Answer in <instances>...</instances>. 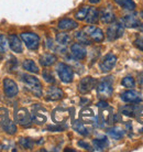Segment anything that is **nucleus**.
Masks as SVG:
<instances>
[{
	"label": "nucleus",
	"instance_id": "obj_1",
	"mask_svg": "<svg viewBox=\"0 0 143 152\" xmlns=\"http://www.w3.org/2000/svg\"><path fill=\"white\" fill-rule=\"evenodd\" d=\"M20 80L24 84V86L26 87V89H29L30 93H32L34 96L36 97H41L42 96V85L40 83V80L31 76L29 74H21L20 75Z\"/></svg>",
	"mask_w": 143,
	"mask_h": 152
},
{
	"label": "nucleus",
	"instance_id": "obj_2",
	"mask_svg": "<svg viewBox=\"0 0 143 152\" xmlns=\"http://www.w3.org/2000/svg\"><path fill=\"white\" fill-rule=\"evenodd\" d=\"M112 85H113V77L107 76L102 77L100 82L97 85V94L100 98L105 99L108 98L112 94Z\"/></svg>",
	"mask_w": 143,
	"mask_h": 152
},
{
	"label": "nucleus",
	"instance_id": "obj_3",
	"mask_svg": "<svg viewBox=\"0 0 143 152\" xmlns=\"http://www.w3.org/2000/svg\"><path fill=\"white\" fill-rule=\"evenodd\" d=\"M57 72V75L61 78V80L65 84L72 83L73 82V78H74V71L72 69L69 65L65 64L63 62L61 63H57L56 67H55Z\"/></svg>",
	"mask_w": 143,
	"mask_h": 152
},
{
	"label": "nucleus",
	"instance_id": "obj_4",
	"mask_svg": "<svg viewBox=\"0 0 143 152\" xmlns=\"http://www.w3.org/2000/svg\"><path fill=\"white\" fill-rule=\"evenodd\" d=\"M20 38L24 43H26V48L29 50H35L39 49V45H40V37L35 33H32V32H23L20 34Z\"/></svg>",
	"mask_w": 143,
	"mask_h": 152
},
{
	"label": "nucleus",
	"instance_id": "obj_5",
	"mask_svg": "<svg viewBox=\"0 0 143 152\" xmlns=\"http://www.w3.org/2000/svg\"><path fill=\"white\" fill-rule=\"evenodd\" d=\"M0 128L9 134H15L17 132V126L12 120L9 119L7 109H4V114H0Z\"/></svg>",
	"mask_w": 143,
	"mask_h": 152
},
{
	"label": "nucleus",
	"instance_id": "obj_6",
	"mask_svg": "<svg viewBox=\"0 0 143 152\" xmlns=\"http://www.w3.org/2000/svg\"><path fill=\"white\" fill-rule=\"evenodd\" d=\"M124 29L123 26L119 22H111L109 27L107 28V39L109 41H115L123 35Z\"/></svg>",
	"mask_w": 143,
	"mask_h": 152
},
{
	"label": "nucleus",
	"instance_id": "obj_7",
	"mask_svg": "<svg viewBox=\"0 0 143 152\" xmlns=\"http://www.w3.org/2000/svg\"><path fill=\"white\" fill-rule=\"evenodd\" d=\"M117 63V56L112 53L106 54L100 63H99V69L104 73L110 72L115 67V65Z\"/></svg>",
	"mask_w": 143,
	"mask_h": 152
},
{
	"label": "nucleus",
	"instance_id": "obj_8",
	"mask_svg": "<svg viewBox=\"0 0 143 152\" xmlns=\"http://www.w3.org/2000/svg\"><path fill=\"white\" fill-rule=\"evenodd\" d=\"M83 31L86 33L88 38L95 42H101L105 38V34H104L101 29L95 27V26H87V27L84 28Z\"/></svg>",
	"mask_w": 143,
	"mask_h": 152
},
{
	"label": "nucleus",
	"instance_id": "obj_9",
	"mask_svg": "<svg viewBox=\"0 0 143 152\" xmlns=\"http://www.w3.org/2000/svg\"><path fill=\"white\" fill-rule=\"evenodd\" d=\"M96 86V80L95 78H93L91 76H86V77H84L82 80H79L78 83V91L80 94H87V93H89L90 91H93V88H95Z\"/></svg>",
	"mask_w": 143,
	"mask_h": 152
},
{
	"label": "nucleus",
	"instance_id": "obj_10",
	"mask_svg": "<svg viewBox=\"0 0 143 152\" xmlns=\"http://www.w3.org/2000/svg\"><path fill=\"white\" fill-rule=\"evenodd\" d=\"M32 121H34L38 125H42L46 121V110L40 105H34L32 107Z\"/></svg>",
	"mask_w": 143,
	"mask_h": 152
},
{
	"label": "nucleus",
	"instance_id": "obj_11",
	"mask_svg": "<svg viewBox=\"0 0 143 152\" xmlns=\"http://www.w3.org/2000/svg\"><path fill=\"white\" fill-rule=\"evenodd\" d=\"M79 118H80L83 124H88V125H95L98 121L97 115L95 114L94 109L89 108V107H87V108L80 111Z\"/></svg>",
	"mask_w": 143,
	"mask_h": 152
},
{
	"label": "nucleus",
	"instance_id": "obj_12",
	"mask_svg": "<svg viewBox=\"0 0 143 152\" xmlns=\"http://www.w3.org/2000/svg\"><path fill=\"white\" fill-rule=\"evenodd\" d=\"M4 91L7 97H15L19 91L18 85L13 80L6 77L4 80Z\"/></svg>",
	"mask_w": 143,
	"mask_h": 152
},
{
	"label": "nucleus",
	"instance_id": "obj_13",
	"mask_svg": "<svg viewBox=\"0 0 143 152\" xmlns=\"http://www.w3.org/2000/svg\"><path fill=\"white\" fill-rule=\"evenodd\" d=\"M15 121L19 122L20 125L22 126H29L32 121V117L31 114L26 108H20L19 110L15 111Z\"/></svg>",
	"mask_w": 143,
	"mask_h": 152
},
{
	"label": "nucleus",
	"instance_id": "obj_14",
	"mask_svg": "<svg viewBox=\"0 0 143 152\" xmlns=\"http://www.w3.org/2000/svg\"><path fill=\"white\" fill-rule=\"evenodd\" d=\"M71 54L72 56L76 60H84L87 55L86 48L82 43H73L71 45Z\"/></svg>",
	"mask_w": 143,
	"mask_h": 152
},
{
	"label": "nucleus",
	"instance_id": "obj_15",
	"mask_svg": "<svg viewBox=\"0 0 143 152\" xmlns=\"http://www.w3.org/2000/svg\"><path fill=\"white\" fill-rule=\"evenodd\" d=\"M69 118V109L56 108L52 113V119L55 124H64Z\"/></svg>",
	"mask_w": 143,
	"mask_h": 152
},
{
	"label": "nucleus",
	"instance_id": "obj_16",
	"mask_svg": "<svg viewBox=\"0 0 143 152\" xmlns=\"http://www.w3.org/2000/svg\"><path fill=\"white\" fill-rule=\"evenodd\" d=\"M120 98L125 102V103H140L142 98H141V94L139 91H133V89H130V91H123L120 95Z\"/></svg>",
	"mask_w": 143,
	"mask_h": 152
},
{
	"label": "nucleus",
	"instance_id": "obj_17",
	"mask_svg": "<svg viewBox=\"0 0 143 152\" xmlns=\"http://www.w3.org/2000/svg\"><path fill=\"white\" fill-rule=\"evenodd\" d=\"M8 43H9V46L10 49L15 52V53H22L23 52V45L22 42L18 38V35L15 34H10L8 37Z\"/></svg>",
	"mask_w": 143,
	"mask_h": 152
},
{
	"label": "nucleus",
	"instance_id": "obj_18",
	"mask_svg": "<svg viewBox=\"0 0 143 152\" xmlns=\"http://www.w3.org/2000/svg\"><path fill=\"white\" fill-rule=\"evenodd\" d=\"M64 97V91L56 86H50L46 91V100H60Z\"/></svg>",
	"mask_w": 143,
	"mask_h": 152
},
{
	"label": "nucleus",
	"instance_id": "obj_19",
	"mask_svg": "<svg viewBox=\"0 0 143 152\" xmlns=\"http://www.w3.org/2000/svg\"><path fill=\"white\" fill-rule=\"evenodd\" d=\"M100 109V122H104V124H112L113 122V114H112V109L109 107V105L106 107H102V108H99Z\"/></svg>",
	"mask_w": 143,
	"mask_h": 152
},
{
	"label": "nucleus",
	"instance_id": "obj_20",
	"mask_svg": "<svg viewBox=\"0 0 143 152\" xmlns=\"http://www.w3.org/2000/svg\"><path fill=\"white\" fill-rule=\"evenodd\" d=\"M78 27V24L75 20L68 19V18H64V19H61L57 23V28L60 30H64V31H69V30H74Z\"/></svg>",
	"mask_w": 143,
	"mask_h": 152
},
{
	"label": "nucleus",
	"instance_id": "obj_21",
	"mask_svg": "<svg viewBox=\"0 0 143 152\" xmlns=\"http://www.w3.org/2000/svg\"><path fill=\"white\" fill-rule=\"evenodd\" d=\"M122 23H123L124 27L127 28H139V26L141 24L140 22V20L136 18L134 15H124L123 18H122Z\"/></svg>",
	"mask_w": 143,
	"mask_h": 152
},
{
	"label": "nucleus",
	"instance_id": "obj_22",
	"mask_svg": "<svg viewBox=\"0 0 143 152\" xmlns=\"http://www.w3.org/2000/svg\"><path fill=\"white\" fill-rule=\"evenodd\" d=\"M99 19L102 23H111L115 21V13L110 8H104L99 13Z\"/></svg>",
	"mask_w": 143,
	"mask_h": 152
},
{
	"label": "nucleus",
	"instance_id": "obj_23",
	"mask_svg": "<svg viewBox=\"0 0 143 152\" xmlns=\"http://www.w3.org/2000/svg\"><path fill=\"white\" fill-rule=\"evenodd\" d=\"M57 61L56 55H54L52 53H44L40 57V64L44 67H49L51 65H53Z\"/></svg>",
	"mask_w": 143,
	"mask_h": 152
},
{
	"label": "nucleus",
	"instance_id": "obj_24",
	"mask_svg": "<svg viewBox=\"0 0 143 152\" xmlns=\"http://www.w3.org/2000/svg\"><path fill=\"white\" fill-rule=\"evenodd\" d=\"M99 19V11H98L97 8L95 7H89L88 12H87L86 17H85V21L88 23H96Z\"/></svg>",
	"mask_w": 143,
	"mask_h": 152
},
{
	"label": "nucleus",
	"instance_id": "obj_25",
	"mask_svg": "<svg viewBox=\"0 0 143 152\" xmlns=\"http://www.w3.org/2000/svg\"><path fill=\"white\" fill-rule=\"evenodd\" d=\"M139 106L140 105H125V106L121 107L120 111H121V114L125 115V116H128V117H134Z\"/></svg>",
	"mask_w": 143,
	"mask_h": 152
},
{
	"label": "nucleus",
	"instance_id": "obj_26",
	"mask_svg": "<svg viewBox=\"0 0 143 152\" xmlns=\"http://www.w3.org/2000/svg\"><path fill=\"white\" fill-rule=\"evenodd\" d=\"M107 132L112 139H116V140H119L124 136V130L120 127H111L107 130Z\"/></svg>",
	"mask_w": 143,
	"mask_h": 152
},
{
	"label": "nucleus",
	"instance_id": "obj_27",
	"mask_svg": "<svg viewBox=\"0 0 143 152\" xmlns=\"http://www.w3.org/2000/svg\"><path fill=\"white\" fill-rule=\"evenodd\" d=\"M22 66L23 69H26V71H28V72L34 73V74H38L39 73V67L32 60H26V61L23 62Z\"/></svg>",
	"mask_w": 143,
	"mask_h": 152
},
{
	"label": "nucleus",
	"instance_id": "obj_28",
	"mask_svg": "<svg viewBox=\"0 0 143 152\" xmlns=\"http://www.w3.org/2000/svg\"><path fill=\"white\" fill-rule=\"evenodd\" d=\"M93 145H94V150H97V151H101L106 147H108L109 142L106 138H102V139H94L93 140Z\"/></svg>",
	"mask_w": 143,
	"mask_h": 152
},
{
	"label": "nucleus",
	"instance_id": "obj_29",
	"mask_svg": "<svg viewBox=\"0 0 143 152\" xmlns=\"http://www.w3.org/2000/svg\"><path fill=\"white\" fill-rule=\"evenodd\" d=\"M71 41H72L71 35L67 34V33L61 32V33H57L56 34V42L60 45H67L68 43H71Z\"/></svg>",
	"mask_w": 143,
	"mask_h": 152
},
{
	"label": "nucleus",
	"instance_id": "obj_30",
	"mask_svg": "<svg viewBox=\"0 0 143 152\" xmlns=\"http://www.w3.org/2000/svg\"><path fill=\"white\" fill-rule=\"evenodd\" d=\"M120 7H122L125 10H134L136 7V2L133 0H115Z\"/></svg>",
	"mask_w": 143,
	"mask_h": 152
},
{
	"label": "nucleus",
	"instance_id": "obj_31",
	"mask_svg": "<svg viewBox=\"0 0 143 152\" xmlns=\"http://www.w3.org/2000/svg\"><path fill=\"white\" fill-rule=\"evenodd\" d=\"M73 128L75 131L79 133V134H82V136H88V130L86 129V127L84 126V124L82 121H78V120H76V121L73 122Z\"/></svg>",
	"mask_w": 143,
	"mask_h": 152
},
{
	"label": "nucleus",
	"instance_id": "obj_32",
	"mask_svg": "<svg viewBox=\"0 0 143 152\" xmlns=\"http://www.w3.org/2000/svg\"><path fill=\"white\" fill-rule=\"evenodd\" d=\"M75 38L78 40L79 43H83V44H90L91 41L90 39H88V37L86 35V33L84 32V31H78V32H76L75 33Z\"/></svg>",
	"mask_w": 143,
	"mask_h": 152
},
{
	"label": "nucleus",
	"instance_id": "obj_33",
	"mask_svg": "<svg viewBox=\"0 0 143 152\" xmlns=\"http://www.w3.org/2000/svg\"><path fill=\"white\" fill-rule=\"evenodd\" d=\"M42 76H43V78H44V80H45L46 83H50V84L55 83V78H54V76H53L52 71L44 69V71L42 72Z\"/></svg>",
	"mask_w": 143,
	"mask_h": 152
},
{
	"label": "nucleus",
	"instance_id": "obj_34",
	"mask_svg": "<svg viewBox=\"0 0 143 152\" xmlns=\"http://www.w3.org/2000/svg\"><path fill=\"white\" fill-rule=\"evenodd\" d=\"M121 84L127 88H133L136 85V82H134V78L132 76H125L123 80H121Z\"/></svg>",
	"mask_w": 143,
	"mask_h": 152
},
{
	"label": "nucleus",
	"instance_id": "obj_35",
	"mask_svg": "<svg viewBox=\"0 0 143 152\" xmlns=\"http://www.w3.org/2000/svg\"><path fill=\"white\" fill-rule=\"evenodd\" d=\"M88 9H89V7H88V6H84V7L80 8L78 11L75 13L76 19H77V20H84V19H85L87 12H88Z\"/></svg>",
	"mask_w": 143,
	"mask_h": 152
},
{
	"label": "nucleus",
	"instance_id": "obj_36",
	"mask_svg": "<svg viewBox=\"0 0 143 152\" xmlns=\"http://www.w3.org/2000/svg\"><path fill=\"white\" fill-rule=\"evenodd\" d=\"M19 143H20V145H22L23 148L31 149L32 145H33V141L31 140V139H29V138H20Z\"/></svg>",
	"mask_w": 143,
	"mask_h": 152
},
{
	"label": "nucleus",
	"instance_id": "obj_37",
	"mask_svg": "<svg viewBox=\"0 0 143 152\" xmlns=\"http://www.w3.org/2000/svg\"><path fill=\"white\" fill-rule=\"evenodd\" d=\"M7 51V41L4 34L0 33V53H4Z\"/></svg>",
	"mask_w": 143,
	"mask_h": 152
},
{
	"label": "nucleus",
	"instance_id": "obj_38",
	"mask_svg": "<svg viewBox=\"0 0 143 152\" xmlns=\"http://www.w3.org/2000/svg\"><path fill=\"white\" fill-rule=\"evenodd\" d=\"M134 45L139 50L143 51V35H138L136 39L134 40Z\"/></svg>",
	"mask_w": 143,
	"mask_h": 152
},
{
	"label": "nucleus",
	"instance_id": "obj_39",
	"mask_svg": "<svg viewBox=\"0 0 143 152\" xmlns=\"http://www.w3.org/2000/svg\"><path fill=\"white\" fill-rule=\"evenodd\" d=\"M134 117L138 119V121H139L140 124H143V106H139Z\"/></svg>",
	"mask_w": 143,
	"mask_h": 152
},
{
	"label": "nucleus",
	"instance_id": "obj_40",
	"mask_svg": "<svg viewBox=\"0 0 143 152\" xmlns=\"http://www.w3.org/2000/svg\"><path fill=\"white\" fill-rule=\"evenodd\" d=\"M66 126H61V124H57L56 126H49L47 129L51 131H63L64 129H66Z\"/></svg>",
	"mask_w": 143,
	"mask_h": 152
},
{
	"label": "nucleus",
	"instance_id": "obj_41",
	"mask_svg": "<svg viewBox=\"0 0 143 152\" xmlns=\"http://www.w3.org/2000/svg\"><path fill=\"white\" fill-rule=\"evenodd\" d=\"M78 145L79 147H82V148H84V149H86V150H88V151L94 150V149L90 147V145H88V143L85 142V141H78Z\"/></svg>",
	"mask_w": 143,
	"mask_h": 152
},
{
	"label": "nucleus",
	"instance_id": "obj_42",
	"mask_svg": "<svg viewBox=\"0 0 143 152\" xmlns=\"http://www.w3.org/2000/svg\"><path fill=\"white\" fill-rule=\"evenodd\" d=\"M138 84L141 88H143V72L138 75Z\"/></svg>",
	"mask_w": 143,
	"mask_h": 152
},
{
	"label": "nucleus",
	"instance_id": "obj_43",
	"mask_svg": "<svg viewBox=\"0 0 143 152\" xmlns=\"http://www.w3.org/2000/svg\"><path fill=\"white\" fill-rule=\"evenodd\" d=\"M46 42H47L46 46H47L49 49H52V48H53V40H52V39H47V40H46Z\"/></svg>",
	"mask_w": 143,
	"mask_h": 152
},
{
	"label": "nucleus",
	"instance_id": "obj_44",
	"mask_svg": "<svg viewBox=\"0 0 143 152\" xmlns=\"http://www.w3.org/2000/svg\"><path fill=\"white\" fill-rule=\"evenodd\" d=\"M99 1H100V0H89V2H90V4H98Z\"/></svg>",
	"mask_w": 143,
	"mask_h": 152
},
{
	"label": "nucleus",
	"instance_id": "obj_45",
	"mask_svg": "<svg viewBox=\"0 0 143 152\" xmlns=\"http://www.w3.org/2000/svg\"><path fill=\"white\" fill-rule=\"evenodd\" d=\"M140 15H141V18L143 19V10H141V12H140Z\"/></svg>",
	"mask_w": 143,
	"mask_h": 152
},
{
	"label": "nucleus",
	"instance_id": "obj_46",
	"mask_svg": "<svg viewBox=\"0 0 143 152\" xmlns=\"http://www.w3.org/2000/svg\"><path fill=\"white\" fill-rule=\"evenodd\" d=\"M140 131H141V132H143V128H142V129H141V130H140Z\"/></svg>",
	"mask_w": 143,
	"mask_h": 152
}]
</instances>
